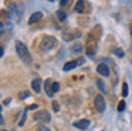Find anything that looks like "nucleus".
<instances>
[{"label":"nucleus","mask_w":132,"mask_h":131,"mask_svg":"<svg viewBox=\"0 0 132 131\" xmlns=\"http://www.w3.org/2000/svg\"><path fill=\"white\" fill-rule=\"evenodd\" d=\"M16 51H17V56L23 60V63H26V64H30V63H31V60H33L31 54H30L29 48H27V46L24 44V43H21V41L16 43Z\"/></svg>","instance_id":"f257e3e1"},{"label":"nucleus","mask_w":132,"mask_h":131,"mask_svg":"<svg viewBox=\"0 0 132 131\" xmlns=\"http://www.w3.org/2000/svg\"><path fill=\"white\" fill-rule=\"evenodd\" d=\"M55 43H57L55 37H53V36H44L43 40L40 41V48L43 51H48V50H51V48H54Z\"/></svg>","instance_id":"f03ea898"},{"label":"nucleus","mask_w":132,"mask_h":131,"mask_svg":"<svg viewBox=\"0 0 132 131\" xmlns=\"http://www.w3.org/2000/svg\"><path fill=\"white\" fill-rule=\"evenodd\" d=\"M33 118H34V121L41 122V124H48V122L51 121V115H50V113H48V111H46V110L37 111Z\"/></svg>","instance_id":"7ed1b4c3"},{"label":"nucleus","mask_w":132,"mask_h":131,"mask_svg":"<svg viewBox=\"0 0 132 131\" xmlns=\"http://www.w3.org/2000/svg\"><path fill=\"white\" fill-rule=\"evenodd\" d=\"M94 107H95V110H97L98 113H104V111H105V107H106L105 98H104L101 94L95 96V98H94Z\"/></svg>","instance_id":"20e7f679"},{"label":"nucleus","mask_w":132,"mask_h":131,"mask_svg":"<svg viewBox=\"0 0 132 131\" xmlns=\"http://www.w3.org/2000/svg\"><path fill=\"white\" fill-rule=\"evenodd\" d=\"M75 11H77V13H80V14L89 11L88 2H87V0H78V2L75 3Z\"/></svg>","instance_id":"39448f33"},{"label":"nucleus","mask_w":132,"mask_h":131,"mask_svg":"<svg viewBox=\"0 0 132 131\" xmlns=\"http://www.w3.org/2000/svg\"><path fill=\"white\" fill-rule=\"evenodd\" d=\"M81 36V33L78 30H72V28H70V30H67V31H64L63 33V39L65 40V41H70V40H74V39H77V37H80Z\"/></svg>","instance_id":"423d86ee"},{"label":"nucleus","mask_w":132,"mask_h":131,"mask_svg":"<svg viewBox=\"0 0 132 131\" xmlns=\"http://www.w3.org/2000/svg\"><path fill=\"white\" fill-rule=\"evenodd\" d=\"M95 53H97V41L89 40L88 44H87V54H88V57H94Z\"/></svg>","instance_id":"0eeeda50"},{"label":"nucleus","mask_w":132,"mask_h":131,"mask_svg":"<svg viewBox=\"0 0 132 131\" xmlns=\"http://www.w3.org/2000/svg\"><path fill=\"white\" fill-rule=\"evenodd\" d=\"M97 71H98V74H101L102 77H108L109 76V68H108V66H106L105 63H100L98 67H97Z\"/></svg>","instance_id":"6e6552de"},{"label":"nucleus","mask_w":132,"mask_h":131,"mask_svg":"<svg viewBox=\"0 0 132 131\" xmlns=\"http://www.w3.org/2000/svg\"><path fill=\"white\" fill-rule=\"evenodd\" d=\"M41 84H43V81H41V78H38V77H36L34 80L31 81V88L34 90V93H41Z\"/></svg>","instance_id":"1a4fd4ad"},{"label":"nucleus","mask_w":132,"mask_h":131,"mask_svg":"<svg viewBox=\"0 0 132 131\" xmlns=\"http://www.w3.org/2000/svg\"><path fill=\"white\" fill-rule=\"evenodd\" d=\"M41 19H43V13H41V11H36V13H33L31 16H30L29 24H34V23L40 21Z\"/></svg>","instance_id":"9d476101"},{"label":"nucleus","mask_w":132,"mask_h":131,"mask_svg":"<svg viewBox=\"0 0 132 131\" xmlns=\"http://www.w3.org/2000/svg\"><path fill=\"white\" fill-rule=\"evenodd\" d=\"M75 128H80V130H87L89 127V120H80V121L74 122Z\"/></svg>","instance_id":"9b49d317"},{"label":"nucleus","mask_w":132,"mask_h":131,"mask_svg":"<svg viewBox=\"0 0 132 131\" xmlns=\"http://www.w3.org/2000/svg\"><path fill=\"white\" fill-rule=\"evenodd\" d=\"M77 66H78L77 60H71V61H68V63H65V64H64L63 70L64 71H70V70H72V68H75Z\"/></svg>","instance_id":"f8f14e48"},{"label":"nucleus","mask_w":132,"mask_h":131,"mask_svg":"<svg viewBox=\"0 0 132 131\" xmlns=\"http://www.w3.org/2000/svg\"><path fill=\"white\" fill-rule=\"evenodd\" d=\"M51 85H53V81L51 80H46V85H44V87H46V93H47V96L48 97H53L54 96V93H53V90H51Z\"/></svg>","instance_id":"ddd939ff"},{"label":"nucleus","mask_w":132,"mask_h":131,"mask_svg":"<svg viewBox=\"0 0 132 131\" xmlns=\"http://www.w3.org/2000/svg\"><path fill=\"white\" fill-rule=\"evenodd\" d=\"M81 51H82V44H80V43H75V44L71 46V53L78 54V53H81Z\"/></svg>","instance_id":"4468645a"},{"label":"nucleus","mask_w":132,"mask_h":131,"mask_svg":"<svg viewBox=\"0 0 132 131\" xmlns=\"http://www.w3.org/2000/svg\"><path fill=\"white\" fill-rule=\"evenodd\" d=\"M55 16H57V19L60 20V21H64V20L67 19V13L64 10H57V13H55Z\"/></svg>","instance_id":"2eb2a0df"},{"label":"nucleus","mask_w":132,"mask_h":131,"mask_svg":"<svg viewBox=\"0 0 132 131\" xmlns=\"http://www.w3.org/2000/svg\"><path fill=\"white\" fill-rule=\"evenodd\" d=\"M128 93H129L128 84H126V83H123V84H122V96H123V97H126V96H128Z\"/></svg>","instance_id":"dca6fc26"},{"label":"nucleus","mask_w":132,"mask_h":131,"mask_svg":"<svg viewBox=\"0 0 132 131\" xmlns=\"http://www.w3.org/2000/svg\"><path fill=\"white\" fill-rule=\"evenodd\" d=\"M51 90H53V93H57V91L60 90V83H57V81H53Z\"/></svg>","instance_id":"f3484780"},{"label":"nucleus","mask_w":132,"mask_h":131,"mask_svg":"<svg viewBox=\"0 0 132 131\" xmlns=\"http://www.w3.org/2000/svg\"><path fill=\"white\" fill-rule=\"evenodd\" d=\"M97 84H98V88H100L101 91H102V93H105V85H104V83L101 81V80H97Z\"/></svg>","instance_id":"a211bd4d"},{"label":"nucleus","mask_w":132,"mask_h":131,"mask_svg":"<svg viewBox=\"0 0 132 131\" xmlns=\"http://www.w3.org/2000/svg\"><path fill=\"white\" fill-rule=\"evenodd\" d=\"M123 110H125V101L121 100V101L118 103V111H123Z\"/></svg>","instance_id":"6ab92c4d"},{"label":"nucleus","mask_w":132,"mask_h":131,"mask_svg":"<svg viewBox=\"0 0 132 131\" xmlns=\"http://www.w3.org/2000/svg\"><path fill=\"white\" fill-rule=\"evenodd\" d=\"M29 96H30V93H29V91H21V93L19 94V97H20L21 100H26Z\"/></svg>","instance_id":"aec40b11"},{"label":"nucleus","mask_w":132,"mask_h":131,"mask_svg":"<svg viewBox=\"0 0 132 131\" xmlns=\"http://www.w3.org/2000/svg\"><path fill=\"white\" fill-rule=\"evenodd\" d=\"M37 130H38V131H51L48 127H46V124H40V125H38Z\"/></svg>","instance_id":"412c9836"},{"label":"nucleus","mask_w":132,"mask_h":131,"mask_svg":"<svg viewBox=\"0 0 132 131\" xmlns=\"http://www.w3.org/2000/svg\"><path fill=\"white\" fill-rule=\"evenodd\" d=\"M70 3H71V0H60V6H61V7H65V6H68Z\"/></svg>","instance_id":"4be33fe9"},{"label":"nucleus","mask_w":132,"mask_h":131,"mask_svg":"<svg viewBox=\"0 0 132 131\" xmlns=\"http://www.w3.org/2000/svg\"><path fill=\"white\" fill-rule=\"evenodd\" d=\"M114 53L117 54L118 57H123V51H122V48H117V50H115Z\"/></svg>","instance_id":"5701e85b"},{"label":"nucleus","mask_w":132,"mask_h":131,"mask_svg":"<svg viewBox=\"0 0 132 131\" xmlns=\"http://www.w3.org/2000/svg\"><path fill=\"white\" fill-rule=\"evenodd\" d=\"M26 113L27 111H24V114H23V117H21V120H20V122H19V125H24V122H26Z\"/></svg>","instance_id":"b1692460"},{"label":"nucleus","mask_w":132,"mask_h":131,"mask_svg":"<svg viewBox=\"0 0 132 131\" xmlns=\"http://www.w3.org/2000/svg\"><path fill=\"white\" fill-rule=\"evenodd\" d=\"M53 108H54V111H58L60 110V104L57 101H53Z\"/></svg>","instance_id":"393cba45"},{"label":"nucleus","mask_w":132,"mask_h":131,"mask_svg":"<svg viewBox=\"0 0 132 131\" xmlns=\"http://www.w3.org/2000/svg\"><path fill=\"white\" fill-rule=\"evenodd\" d=\"M38 105L37 104H33V105H30V107H27V110H34V108H37Z\"/></svg>","instance_id":"a878e982"},{"label":"nucleus","mask_w":132,"mask_h":131,"mask_svg":"<svg viewBox=\"0 0 132 131\" xmlns=\"http://www.w3.org/2000/svg\"><path fill=\"white\" fill-rule=\"evenodd\" d=\"M77 63H78V64H82V63H84V59H78Z\"/></svg>","instance_id":"bb28decb"},{"label":"nucleus","mask_w":132,"mask_h":131,"mask_svg":"<svg viewBox=\"0 0 132 131\" xmlns=\"http://www.w3.org/2000/svg\"><path fill=\"white\" fill-rule=\"evenodd\" d=\"M2 56H3V48L0 47V57H2Z\"/></svg>","instance_id":"cd10ccee"},{"label":"nucleus","mask_w":132,"mask_h":131,"mask_svg":"<svg viewBox=\"0 0 132 131\" xmlns=\"http://www.w3.org/2000/svg\"><path fill=\"white\" fill-rule=\"evenodd\" d=\"M2 124H3V117L0 115V125H2Z\"/></svg>","instance_id":"c85d7f7f"},{"label":"nucleus","mask_w":132,"mask_h":131,"mask_svg":"<svg viewBox=\"0 0 132 131\" xmlns=\"http://www.w3.org/2000/svg\"><path fill=\"white\" fill-rule=\"evenodd\" d=\"M0 111H2V105H0Z\"/></svg>","instance_id":"c756f323"},{"label":"nucleus","mask_w":132,"mask_h":131,"mask_svg":"<svg viewBox=\"0 0 132 131\" xmlns=\"http://www.w3.org/2000/svg\"><path fill=\"white\" fill-rule=\"evenodd\" d=\"M48 2H54V0H48Z\"/></svg>","instance_id":"7c9ffc66"}]
</instances>
